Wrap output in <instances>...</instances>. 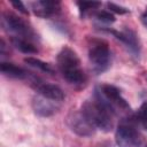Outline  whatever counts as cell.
Returning a JSON list of instances; mask_svg holds the SVG:
<instances>
[{
	"mask_svg": "<svg viewBox=\"0 0 147 147\" xmlns=\"http://www.w3.org/2000/svg\"><path fill=\"white\" fill-rule=\"evenodd\" d=\"M96 18L101 22H105V23H113L115 22V17L113 14H110L109 11H106V10H100L95 14Z\"/></svg>",
	"mask_w": 147,
	"mask_h": 147,
	"instance_id": "cell-17",
	"label": "cell"
},
{
	"mask_svg": "<svg viewBox=\"0 0 147 147\" xmlns=\"http://www.w3.org/2000/svg\"><path fill=\"white\" fill-rule=\"evenodd\" d=\"M137 119L141 124V126L147 131V101L140 106L137 114Z\"/></svg>",
	"mask_w": 147,
	"mask_h": 147,
	"instance_id": "cell-16",
	"label": "cell"
},
{
	"mask_svg": "<svg viewBox=\"0 0 147 147\" xmlns=\"http://www.w3.org/2000/svg\"><path fill=\"white\" fill-rule=\"evenodd\" d=\"M115 139L118 147H147L144 136L131 121H124L117 126Z\"/></svg>",
	"mask_w": 147,
	"mask_h": 147,
	"instance_id": "cell-6",
	"label": "cell"
},
{
	"mask_svg": "<svg viewBox=\"0 0 147 147\" xmlns=\"http://www.w3.org/2000/svg\"><path fill=\"white\" fill-rule=\"evenodd\" d=\"M30 85L41 96H45L47 99H51V100H54L57 102H62L64 100L63 91L54 84L45 83L37 77H31L30 78Z\"/></svg>",
	"mask_w": 147,
	"mask_h": 147,
	"instance_id": "cell-8",
	"label": "cell"
},
{
	"mask_svg": "<svg viewBox=\"0 0 147 147\" xmlns=\"http://www.w3.org/2000/svg\"><path fill=\"white\" fill-rule=\"evenodd\" d=\"M56 61L61 75L69 84L83 86L86 83V75L80 67V60L72 48L63 47L57 54Z\"/></svg>",
	"mask_w": 147,
	"mask_h": 147,
	"instance_id": "cell-1",
	"label": "cell"
},
{
	"mask_svg": "<svg viewBox=\"0 0 147 147\" xmlns=\"http://www.w3.org/2000/svg\"><path fill=\"white\" fill-rule=\"evenodd\" d=\"M80 110L88 118V121L95 126V129H100L103 132H109L113 130L114 114L98 98H95V100L93 101H85L82 105Z\"/></svg>",
	"mask_w": 147,
	"mask_h": 147,
	"instance_id": "cell-2",
	"label": "cell"
},
{
	"mask_svg": "<svg viewBox=\"0 0 147 147\" xmlns=\"http://www.w3.org/2000/svg\"><path fill=\"white\" fill-rule=\"evenodd\" d=\"M65 123L74 133L80 137H91L95 132V126L88 121L82 110L70 111L67 116Z\"/></svg>",
	"mask_w": 147,
	"mask_h": 147,
	"instance_id": "cell-7",
	"label": "cell"
},
{
	"mask_svg": "<svg viewBox=\"0 0 147 147\" xmlns=\"http://www.w3.org/2000/svg\"><path fill=\"white\" fill-rule=\"evenodd\" d=\"M10 3H11V6H13L15 9H17L20 13H22V14H24V15H29V10L26 9L25 5H24L22 1H20V0H14V1H11Z\"/></svg>",
	"mask_w": 147,
	"mask_h": 147,
	"instance_id": "cell-19",
	"label": "cell"
},
{
	"mask_svg": "<svg viewBox=\"0 0 147 147\" xmlns=\"http://www.w3.org/2000/svg\"><path fill=\"white\" fill-rule=\"evenodd\" d=\"M24 62L26 64L33 67V68H37V69L46 72V74H51V75L54 74V68L49 63L44 62V61H41L39 59H36V57H25L24 59Z\"/></svg>",
	"mask_w": 147,
	"mask_h": 147,
	"instance_id": "cell-14",
	"label": "cell"
},
{
	"mask_svg": "<svg viewBox=\"0 0 147 147\" xmlns=\"http://www.w3.org/2000/svg\"><path fill=\"white\" fill-rule=\"evenodd\" d=\"M0 70L5 76H7L9 78L24 79L29 76L24 69L15 65L14 63H9V62H1L0 63Z\"/></svg>",
	"mask_w": 147,
	"mask_h": 147,
	"instance_id": "cell-12",
	"label": "cell"
},
{
	"mask_svg": "<svg viewBox=\"0 0 147 147\" xmlns=\"http://www.w3.org/2000/svg\"><path fill=\"white\" fill-rule=\"evenodd\" d=\"M77 6L80 10V13L84 15L86 11L93 10V9H98L101 6V2H96V1H78Z\"/></svg>",
	"mask_w": 147,
	"mask_h": 147,
	"instance_id": "cell-15",
	"label": "cell"
},
{
	"mask_svg": "<svg viewBox=\"0 0 147 147\" xmlns=\"http://www.w3.org/2000/svg\"><path fill=\"white\" fill-rule=\"evenodd\" d=\"M107 7H108V9H110L111 11H114V13H116V14H126V13H129V9L127 8H125V7H122V6H118V5H116V3H114V2H108L107 3Z\"/></svg>",
	"mask_w": 147,
	"mask_h": 147,
	"instance_id": "cell-18",
	"label": "cell"
},
{
	"mask_svg": "<svg viewBox=\"0 0 147 147\" xmlns=\"http://www.w3.org/2000/svg\"><path fill=\"white\" fill-rule=\"evenodd\" d=\"M32 10L34 15L39 17H49L55 14H57L61 9V3L59 1H52V0H40L32 2L31 5Z\"/></svg>",
	"mask_w": 147,
	"mask_h": 147,
	"instance_id": "cell-11",
	"label": "cell"
},
{
	"mask_svg": "<svg viewBox=\"0 0 147 147\" xmlns=\"http://www.w3.org/2000/svg\"><path fill=\"white\" fill-rule=\"evenodd\" d=\"M140 20H141V23L145 25V28L147 29V7H146V10L141 14V17H140Z\"/></svg>",
	"mask_w": 147,
	"mask_h": 147,
	"instance_id": "cell-20",
	"label": "cell"
},
{
	"mask_svg": "<svg viewBox=\"0 0 147 147\" xmlns=\"http://www.w3.org/2000/svg\"><path fill=\"white\" fill-rule=\"evenodd\" d=\"M107 31L109 33H111L116 39L122 41L125 45V47L134 56H139V54H140V44H139V39H138L134 31H132L130 29H124L122 31H116V30H107Z\"/></svg>",
	"mask_w": 147,
	"mask_h": 147,
	"instance_id": "cell-10",
	"label": "cell"
},
{
	"mask_svg": "<svg viewBox=\"0 0 147 147\" xmlns=\"http://www.w3.org/2000/svg\"><path fill=\"white\" fill-rule=\"evenodd\" d=\"M95 98L105 103L109 110L116 115L117 113H130L131 108L127 101L122 96L119 90L110 84H102L95 90Z\"/></svg>",
	"mask_w": 147,
	"mask_h": 147,
	"instance_id": "cell-3",
	"label": "cell"
},
{
	"mask_svg": "<svg viewBox=\"0 0 147 147\" xmlns=\"http://www.w3.org/2000/svg\"><path fill=\"white\" fill-rule=\"evenodd\" d=\"M60 103L57 101L47 99L45 96H41L39 94L34 95L32 99V109L36 115L40 117H49L56 114L60 109Z\"/></svg>",
	"mask_w": 147,
	"mask_h": 147,
	"instance_id": "cell-9",
	"label": "cell"
},
{
	"mask_svg": "<svg viewBox=\"0 0 147 147\" xmlns=\"http://www.w3.org/2000/svg\"><path fill=\"white\" fill-rule=\"evenodd\" d=\"M88 60L92 70L96 75L105 72L111 63V53L108 44L102 39H92L88 44Z\"/></svg>",
	"mask_w": 147,
	"mask_h": 147,
	"instance_id": "cell-4",
	"label": "cell"
},
{
	"mask_svg": "<svg viewBox=\"0 0 147 147\" xmlns=\"http://www.w3.org/2000/svg\"><path fill=\"white\" fill-rule=\"evenodd\" d=\"M10 41H11L13 46L16 49H18L20 52H22V53H25V54H34V53L38 52L37 46L31 40L23 39V38H17V37H11L10 38Z\"/></svg>",
	"mask_w": 147,
	"mask_h": 147,
	"instance_id": "cell-13",
	"label": "cell"
},
{
	"mask_svg": "<svg viewBox=\"0 0 147 147\" xmlns=\"http://www.w3.org/2000/svg\"><path fill=\"white\" fill-rule=\"evenodd\" d=\"M1 25L5 31L11 33V37L23 38L28 40L36 39V33L32 28L21 17L16 16L13 13L3 11L1 15Z\"/></svg>",
	"mask_w": 147,
	"mask_h": 147,
	"instance_id": "cell-5",
	"label": "cell"
}]
</instances>
